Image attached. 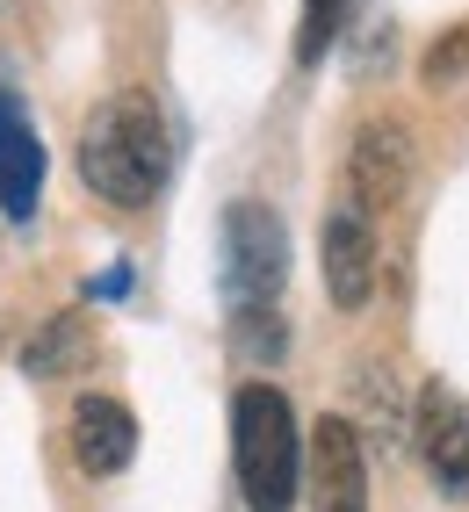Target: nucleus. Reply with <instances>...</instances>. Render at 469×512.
<instances>
[{
  "instance_id": "39448f33",
  "label": "nucleus",
  "mask_w": 469,
  "mask_h": 512,
  "mask_svg": "<svg viewBox=\"0 0 469 512\" xmlns=\"http://www.w3.org/2000/svg\"><path fill=\"white\" fill-rule=\"evenodd\" d=\"M296 484L311 491V512H368V455L361 433L347 419H318L311 448H304V476Z\"/></svg>"
},
{
  "instance_id": "423d86ee",
  "label": "nucleus",
  "mask_w": 469,
  "mask_h": 512,
  "mask_svg": "<svg viewBox=\"0 0 469 512\" xmlns=\"http://www.w3.org/2000/svg\"><path fill=\"white\" fill-rule=\"evenodd\" d=\"M318 267H325V296L340 303V311H361L368 296H376V217H361L354 202L340 210H325V231H318Z\"/></svg>"
},
{
  "instance_id": "f8f14e48",
  "label": "nucleus",
  "mask_w": 469,
  "mask_h": 512,
  "mask_svg": "<svg viewBox=\"0 0 469 512\" xmlns=\"http://www.w3.org/2000/svg\"><path fill=\"white\" fill-rule=\"evenodd\" d=\"M347 22V0H304V15H296V65H318L332 51V37H340Z\"/></svg>"
},
{
  "instance_id": "f257e3e1",
  "label": "nucleus",
  "mask_w": 469,
  "mask_h": 512,
  "mask_svg": "<svg viewBox=\"0 0 469 512\" xmlns=\"http://www.w3.org/2000/svg\"><path fill=\"white\" fill-rule=\"evenodd\" d=\"M174 174V138L145 87L109 94L80 130V181L109 202V210H152V195Z\"/></svg>"
},
{
  "instance_id": "0eeeda50",
  "label": "nucleus",
  "mask_w": 469,
  "mask_h": 512,
  "mask_svg": "<svg viewBox=\"0 0 469 512\" xmlns=\"http://www.w3.org/2000/svg\"><path fill=\"white\" fill-rule=\"evenodd\" d=\"M419 462L448 498H469V404L448 383L419 390Z\"/></svg>"
},
{
  "instance_id": "6e6552de",
  "label": "nucleus",
  "mask_w": 469,
  "mask_h": 512,
  "mask_svg": "<svg viewBox=\"0 0 469 512\" xmlns=\"http://www.w3.org/2000/svg\"><path fill=\"white\" fill-rule=\"evenodd\" d=\"M44 202V138L15 94H0V217H37Z\"/></svg>"
},
{
  "instance_id": "ddd939ff",
  "label": "nucleus",
  "mask_w": 469,
  "mask_h": 512,
  "mask_svg": "<svg viewBox=\"0 0 469 512\" xmlns=\"http://www.w3.org/2000/svg\"><path fill=\"white\" fill-rule=\"evenodd\" d=\"M462 73H469V29L433 37V51H426V87H455Z\"/></svg>"
},
{
  "instance_id": "20e7f679",
  "label": "nucleus",
  "mask_w": 469,
  "mask_h": 512,
  "mask_svg": "<svg viewBox=\"0 0 469 512\" xmlns=\"http://www.w3.org/2000/svg\"><path fill=\"white\" fill-rule=\"evenodd\" d=\"M419 174V145H412V130L397 123V116H368L354 130V152H347V202L361 217H376V210H397L405 202Z\"/></svg>"
},
{
  "instance_id": "9b49d317",
  "label": "nucleus",
  "mask_w": 469,
  "mask_h": 512,
  "mask_svg": "<svg viewBox=\"0 0 469 512\" xmlns=\"http://www.w3.org/2000/svg\"><path fill=\"white\" fill-rule=\"evenodd\" d=\"M231 347H239L246 361H282L289 347V325L275 303H260V311H231Z\"/></svg>"
},
{
  "instance_id": "f03ea898",
  "label": "nucleus",
  "mask_w": 469,
  "mask_h": 512,
  "mask_svg": "<svg viewBox=\"0 0 469 512\" xmlns=\"http://www.w3.org/2000/svg\"><path fill=\"white\" fill-rule=\"evenodd\" d=\"M231 469H239L246 512H289L296 476H304V440H296V412L282 390L246 383L231 397Z\"/></svg>"
},
{
  "instance_id": "1a4fd4ad",
  "label": "nucleus",
  "mask_w": 469,
  "mask_h": 512,
  "mask_svg": "<svg viewBox=\"0 0 469 512\" xmlns=\"http://www.w3.org/2000/svg\"><path fill=\"white\" fill-rule=\"evenodd\" d=\"M138 455V419L123 397H80L73 404V462L87 476H116Z\"/></svg>"
},
{
  "instance_id": "7ed1b4c3",
  "label": "nucleus",
  "mask_w": 469,
  "mask_h": 512,
  "mask_svg": "<svg viewBox=\"0 0 469 512\" xmlns=\"http://www.w3.org/2000/svg\"><path fill=\"white\" fill-rule=\"evenodd\" d=\"M289 282V231L267 202H231L224 238H217V289L231 311H260Z\"/></svg>"
},
{
  "instance_id": "9d476101",
  "label": "nucleus",
  "mask_w": 469,
  "mask_h": 512,
  "mask_svg": "<svg viewBox=\"0 0 469 512\" xmlns=\"http://www.w3.org/2000/svg\"><path fill=\"white\" fill-rule=\"evenodd\" d=\"M87 354H94V325H87L80 311H58V318L22 347V368L37 375V383H58V375L87 368Z\"/></svg>"
}]
</instances>
